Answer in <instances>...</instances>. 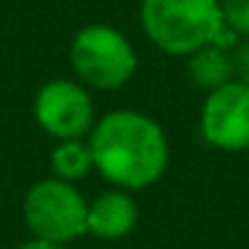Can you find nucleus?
<instances>
[{
  "instance_id": "6e6552de",
  "label": "nucleus",
  "mask_w": 249,
  "mask_h": 249,
  "mask_svg": "<svg viewBox=\"0 0 249 249\" xmlns=\"http://www.w3.org/2000/svg\"><path fill=\"white\" fill-rule=\"evenodd\" d=\"M188 59V78L193 86L201 91H212V89L222 86V83L236 78V67H233V51L217 43H206L198 51L185 56Z\"/></svg>"
},
{
  "instance_id": "f8f14e48",
  "label": "nucleus",
  "mask_w": 249,
  "mask_h": 249,
  "mask_svg": "<svg viewBox=\"0 0 249 249\" xmlns=\"http://www.w3.org/2000/svg\"><path fill=\"white\" fill-rule=\"evenodd\" d=\"M17 249H67L65 244H54V241H43V238H30V241L19 244Z\"/></svg>"
},
{
  "instance_id": "39448f33",
  "label": "nucleus",
  "mask_w": 249,
  "mask_h": 249,
  "mask_svg": "<svg viewBox=\"0 0 249 249\" xmlns=\"http://www.w3.org/2000/svg\"><path fill=\"white\" fill-rule=\"evenodd\" d=\"M33 115L49 137L59 140H86L94 129V99L81 81L54 78L38 89Z\"/></svg>"
},
{
  "instance_id": "9d476101",
  "label": "nucleus",
  "mask_w": 249,
  "mask_h": 249,
  "mask_svg": "<svg viewBox=\"0 0 249 249\" xmlns=\"http://www.w3.org/2000/svg\"><path fill=\"white\" fill-rule=\"evenodd\" d=\"M220 14L233 38H249V0H220Z\"/></svg>"
},
{
  "instance_id": "7ed1b4c3",
  "label": "nucleus",
  "mask_w": 249,
  "mask_h": 249,
  "mask_svg": "<svg viewBox=\"0 0 249 249\" xmlns=\"http://www.w3.org/2000/svg\"><path fill=\"white\" fill-rule=\"evenodd\" d=\"M67 56L78 81L97 91H118L137 72V51L131 40L102 22L78 30Z\"/></svg>"
},
{
  "instance_id": "9b49d317",
  "label": "nucleus",
  "mask_w": 249,
  "mask_h": 249,
  "mask_svg": "<svg viewBox=\"0 0 249 249\" xmlns=\"http://www.w3.org/2000/svg\"><path fill=\"white\" fill-rule=\"evenodd\" d=\"M233 67H236V78L249 86V38H241L233 51Z\"/></svg>"
},
{
  "instance_id": "423d86ee",
  "label": "nucleus",
  "mask_w": 249,
  "mask_h": 249,
  "mask_svg": "<svg viewBox=\"0 0 249 249\" xmlns=\"http://www.w3.org/2000/svg\"><path fill=\"white\" fill-rule=\"evenodd\" d=\"M198 129L206 145L225 153L249 150V86L238 78L206 91Z\"/></svg>"
},
{
  "instance_id": "f257e3e1",
  "label": "nucleus",
  "mask_w": 249,
  "mask_h": 249,
  "mask_svg": "<svg viewBox=\"0 0 249 249\" xmlns=\"http://www.w3.org/2000/svg\"><path fill=\"white\" fill-rule=\"evenodd\" d=\"M94 169L124 190H145L169 169V140L163 126L131 107L110 110L89 131Z\"/></svg>"
},
{
  "instance_id": "20e7f679",
  "label": "nucleus",
  "mask_w": 249,
  "mask_h": 249,
  "mask_svg": "<svg viewBox=\"0 0 249 249\" xmlns=\"http://www.w3.org/2000/svg\"><path fill=\"white\" fill-rule=\"evenodd\" d=\"M86 214L89 201L81 196L75 182L59 177L38 179L22 201V217L33 238L65 247L86 233Z\"/></svg>"
},
{
  "instance_id": "1a4fd4ad",
  "label": "nucleus",
  "mask_w": 249,
  "mask_h": 249,
  "mask_svg": "<svg viewBox=\"0 0 249 249\" xmlns=\"http://www.w3.org/2000/svg\"><path fill=\"white\" fill-rule=\"evenodd\" d=\"M51 172L54 177L78 182L94 172V158L89 140H59L56 147L51 150Z\"/></svg>"
},
{
  "instance_id": "0eeeda50",
  "label": "nucleus",
  "mask_w": 249,
  "mask_h": 249,
  "mask_svg": "<svg viewBox=\"0 0 249 249\" xmlns=\"http://www.w3.org/2000/svg\"><path fill=\"white\" fill-rule=\"evenodd\" d=\"M137 220H140V206L131 198V190H105L89 204L86 233H91L99 241H118L134 231Z\"/></svg>"
},
{
  "instance_id": "f03ea898",
  "label": "nucleus",
  "mask_w": 249,
  "mask_h": 249,
  "mask_svg": "<svg viewBox=\"0 0 249 249\" xmlns=\"http://www.w3.org/2000/svg\"><path fill=\"white\" fill-rule=\"evenodd\" d=\"M140 24L158 51L185 59L220 38V0H142Z\"/></svg>"
}]
</instances>
